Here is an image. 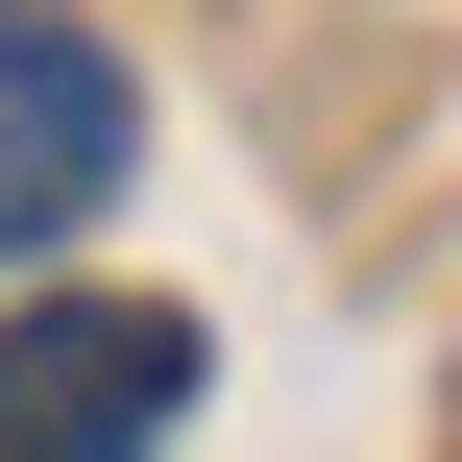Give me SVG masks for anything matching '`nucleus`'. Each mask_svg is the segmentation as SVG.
Returning <instances> with one entry per match:
<instances>
[{"mask_svg": "<svg viewBox=\"0 0 462 462\" xmlns=\"http://www.w3.org/2000/svg\"><path fill=\"white\" fill-rule=\"evenodd\" d=\"M219 390V341L171 317V292H49V317H0V462H122L171 439Z\"/></svg>", "mask_w": 462, "mask_h": 462, "instance_id": "f257e3e1", "label": "nucleus"}, {"mask_svg": "<svg viewBox=\"0 0 462 462\" xmlns=\"http://www.w3.org/2000/svg\"><path fill=\"white\" fill-rule=\"evenodd\" d=\"M122 146H146L122 49H97V24H49V0H0V244H73V219L122 195Z\"/></svg>", "mask_w": 462, "mask_h": 462, "instance_id": "f03ea898", "label": "nucleus"}]
</instances>
